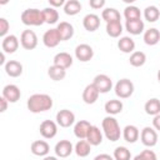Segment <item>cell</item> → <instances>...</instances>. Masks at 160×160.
I'll return each instance as SVG.
<instances>
[{"mask_svg":"<svg viewBox=\"0 0 160 160\" xmlns=\"http://www.w3.org/2000/svg\"><path fill=\"white\" fill-rule=\"evenodd\" d=\"M26 106L34 114L42 112L52 108V99L46 94H34L28 99Z\"/></svg>","mask_w":160,"mask_h":160,"instance_id":"obj_1","label":"cell"},{"mask_svg":"<svg viewBox=\"0 0 160 160\" xmlns=\"http://www.w3.org/2000/svg\"><path fill=\"white\" fill-rule=\"evenodd\" d=\"M21 22L28 26H40L45 22L44 12L38 9H26L21 12Z\"/></svg>","mask_w":160,"mask_h":160,"instance_id":"obj_2","label":"cell"},{"mask_svg":"<svg viewBox=\"0 0 160 160\" xmlns=\"http://www.w3.org/2000/svg\"><path fill=\"white\" fill-rule=\"evenodd\" d=\"M102 130L105 132V136L110 141H118L120 139V126L116 121V119L111 116H106L102 120Z\"/></svg>","mask_w":160,"mask_h":160,"instance_id":"obj_3","label":"cell"},{"mask_svg":"<svg viewBox=\"0 0 160 160\" xmlns=\"http://www.w3.org/2000/svg\"><path fill=\"white\" fill-rule=\"evenodd\" d=\"M134 92V84L129 79H121L115 85V94L120 99H128Z\"/></svg>","mask_w":160,"mask_h":160,"instance_id":"obj_4","label":"cell"},{"mask_svg":"<svg viewBox=\"0 0 160 160\" xmlns=\"http://www.w3.org/2000/svg\"><path fill=\"white\" fill-rule=\"evenodd\" d=\"M20 44L25 50H34L38 45V36L32 30H24L20 36Z\"/></svg>","mask_w":160,"mask_h":160,"instance_id":"obj_5","label":"cell"},{"mask_svg":"<svg viewBox=\"0 0 160 160\" xmlns=\"http://www.w3.org/2000/svg\"><path fill=\"white\" fill-rule=\"evenodd\" d=\"M92 84H94V86L99 90V92H101V94L109 92V91L111 90V86H112L111 79H110L108 75H105V74H99V75H96L95 79H94V81H92Z\"/></svg>","mask_w":160,"mask_h":160,"instance_id":"obj_6","label":"cell"},{"mask_svg":"<svg viewBox=\"0 0 160 160\" xmlns=\"http://www.w3.org/2000/svg\"><path fill=\"white\" fill-rule=\"evenodd\" d=\"M74 121H75V115L71 110L62 109L56 114V122L61 128H69L74 124Z\"/></svg>","mask_w":160,"mask_h":160,"instance_id":"obj_7","label":"cell"},{"mask_svg":"<svg viewBox=\"0 0 160 160\" xmlns=\"http://www.w3.org/2000/svg\"><path fill=\"white\" fill-rule=\"evenodd\" d=\"M140 138H141V142L148 146V148H151V146H155L156 142H158V134L156 131L152 129V128H144L141 130V134H140Z\"/></svg>","mask_w":160,"mask_h":160,"instance_id":"obj_8","label":"cell"},{"mask_svg":"<svg viewBox=\"0 0 160 160\" xmlns=\"http://www.w3.org/2000/svg\"><path fill=\"white\" fill-rule=\"evenodd\" d=\"M75 56L78 60L82 61V62H86V61H90L94 56V50L90 45L88 44H80L76 46L75 49Z\"/></svg>","mask_w":160,"mask_h":160,"instance_id":"obj_9","label":"cell"},{"mask_svg":"<svg viewBox=\"0 0 160 160\" xmlns=\"http://www.w3.org/2000/svg\"><path fill=\"white\" fill-rule=\"evenodd\" d=\"M39 130H40V134H41L42 138H45V139H52L56 135V132H58V126L51 120H44L40 124Z\"/></svg>","mask_w":160,"mask_h":160,"instance_id":"obj_10","label":"cell"},{"mask_svg":"<svg viewBox=\"0 0 160 160\" xmlns=\"http://www.w3.org/2000/svg\"><path fill=\"white\" fill-rule=\"evenodd\" d=\"M60 41H61V39H60V35L56 29L48 30L42 36V42L46 48H55V46H58V44Z\"/></svg>","mask_w":160,"mask_h":160,"instance_id":"obj_11","label":"cell"},{"mask_svg":"<svg viewBox=\"0 0 160 160\" xmlns=\"http://www.w3.org/2000/svg\"><path fill=\"white\" fill-rule=\"evenodd\" d=\"M2 96L9 102H16L20 99V96H21V91H20V89L16 85L10 84V85L4 86V89H2Z\"/></svg>","mask_w":160,"mask_h":160,"instance_id":"obj_12","label":"cell"},{"mask_svg":"<svg viewBox=\"0 0 160 160\" xmlns=\"http://www.w3.org/2000/svg\"><path fill=\"white\" fill-rule=\"evenodd\" d=\"M2 51L6 54H14L19 48V40L15 35H8L2 40Z\"/></svg>","mask_w":160,"mask_h":160,"instance_id":"obj_13","label":"cell"},{"mask_svg":"<svg viewBox=\"0 0 160 160\" xmlns=\"http://www.w3.org/2000/svg\"><path fill=\"white\" fill-rule=\"evenodd\" d=\"M99 94H100V92H99V90L94 86V84H89V85H86V88H85L84 91H82V100H84L85 104L91 105V104H94V102L98 100Z\"/></svg>","mask_w":160,"mask_h":160,"instance_id":"obj_14","label":"cell"},{"mask_svg":"<svg viewBox=\"0 0 160 160\" xmlns=\"http://www.w3.org/2000/svg\"><path fill=\"white\" fill-rule=\"evenodd\" d=\"M31 152L36 156H46L50 151V146L46 141L44 140H36V141H32L31 146Z\"/></svg>","mask_w":160,"mask_h":160,"instance_id":"obj_15","label":"cell"},{"mask_svg":"<svg viewBox=\"0 0 160 160\" xmlns=\"http://www.w3.org/2000/svg\"><path fill=\"white\" fill-rule=\"evenodd\" d=\"M56 30H58V32H59V35H60L61 41H66V40H69V39H71L72 35H74V28H72V25H71L70 22H68V21H61V22L58 25Z\"/></svg>","mask_w":160,"mask_h":160,"instance_id":"obj_16","label":"cell"},{"mask_svg":"<svg viewBox=\"0 0 160 160\" xmlns=\"http://www.w3.org/2000/svg\"><path fill=\"white\" fill-rule=\"evenodd\" d=\"M91 126H92V125H91L89 121H86V120H80V121H78L76 125L74 126V134H75V136L79 138L80 140L86 139L88 132H89V130L91 129Z\"/></svg>","mask_w":160,"mask_h":160,"instance_id":"obj_17","label":"cell"},{"mask_svg":"<svg viewBox=\"0 0 160 160\" xmlns=\"http://www.w3.org/2000/svg\"><path fill=\"white\" fill-rule=\"evenodd\" d=\"M72 152V144L69 140H60L55 145V154L59 158H68Z\"/></svg>","mask_w":160,"mask_h":160,"instance_id":"obj_18","label":"cell"},{"mask_svg":"<svg viewBox=\"0 0 160 160\" xmlns=\"http://www.w3.org/2000/svg\"><path fill=\"white\" fill-rule=\"evenodd\" d=\"M82 25H84L85 30L92 32V31L99 29V26H100V18L98 15H95V14H88L84 18V20H82Z\"/></svg>","mask_w":160,"mask_h":160,"instance_id":"obj_19","label":"cell"},{"mask_svg":"<svg viewBox=\"0 0 160 160\" xmlns=\"http://www.w3.org/2000/svg\"><path fill=\"white\" fill-rule=\"evenodd\" d=\"M54 65L59 66V68H62V69H68L72 65V58L70 54L68 52H59L54 56Z\"/></svg>","mask_w":160,"mask_h":160,"instance_id":"obj_20","label":"cell"},{"mask_svg":"<svg viewBox=\"0 0 160 160\" xmlns=\"http://www.w3.org/2000/svg\"><path fill=\"white\" fill-rule=\"evenodd\" d=\"M5 72L11 78H18L22 74V65L16 60H10L5 64Z\"/></svg>","mask_w":160,"mask_h":160,"instance_id":"obj_21","label":"cell"},{"mask_svg":"<svg viewBox=\"0 0 160 160\" xmlns=\"http://www.w3.org/2000/svg\"><path fill=\"white\" fill-rule=\"evenodd\" d=\"M86 141L90 145H94V146L100 145L102 142V134H101V131H100V129L98 126H91V129L88 132Z\"/></svg>","mask_w":160,"mask_h":160,"instance_id":"obj_22","label":"cell"},{"mask_svg":"<svg viewBox=\"0 0 160 160\" xmlns=\"http://www.w3.org/2000/svg\"><path fill=\"white\" fill-rule=\"evenodd\" d=\"M122 136H124L125 141L132 144L139 139V129L136 126H134V125H126L124 128Z\"/></svg>","mask_w":160,"mask_h":160,"instance_id":"obj_23","label":"cell"},{"mask_svg":"<svg viewBox=\"0 0 160 160\" xmlns=\"http://www.w3.org/2000/svg\"><path fill=\"white\" fill-rule=\"evenodd\" d=\"M144 41H145L146 45H150V46L156 45L160 41V32H159V30L155 29V28H151V29L146 30L145 34H144Z\"/></svg>","mask_w":160,"mask_h":160,"instance_id":"obj_24","label":"cell"},{"mask_svg":"<svg viewBox=\"0 0 160 160\" xmlns=\"http://www.w3.org/2000/svg\"><path fill=\"white\" fill-rule=\"evenodd\" d=\"M118 48L120 51L125 52V54H129V52H134V49H135V42L129 36H122L119 41H118Z\"/></svg>","mask_w":160,"mask_h":160,"instance_id":"obj_25","label":"cell"},{"mask_svg":"<svg viewBox=\"0 0 160 160\" xmlns=\"http://www.w3.org/2000/svg\"><path fill=\"white\" fill-rule=\"evenodd\" d=\"M125 28L128 30V32H130L131 35H139L144 30V21L140 20H131V21H126Z\"/></svg>","mask_w":160,"mask_h":160,"instance_id":"obj_26","label":"cell"},{"mask_svg":"<svg viewBox=\"0 0 160 160\" xmlns=\"http://www.w3.org/2000/svg\"><path fill=\"white\" fill-rule=\"evenodd\" d=\"M48 75L50 76L51 80L54 81H60L66 76V70L62 68H59L56 65H51L48 70Z\"/></svg>","mask_w":160,"mask_h":160,"instance_id":"obj_27","label":"cell"},{"mask_svg":"<svg viewBox=\"0 0 160 160\" xmlns=\"http://www.w3.org/2000/svg\"><path fill=\"white\" fill-rule=\"evenodd\" d=\"M101 18L108 22H114V21H120V12L114 9V8H108L105 10H102V14H101Z\"/></svg>","mask_w":160,"mask_h":160,"instance_id":"obj_28","label":"cell"},{"mask_svg":"<svg viewBox=\"0 0 160 160\" xmlns=\"http://www.w3.org/2000/svg\"><path fill=\"white\" fill-rule=\"evenodd\" d=\"M105 111L110 115H116L122 111V102L120 100H109L105 104Z\"/></svg>","mask_w":160,"mask_h":160,"instance_id":"obj_29","label":"cell"},{"mask_svg":"<svg viewBox=\"0 0 160 160\" xmlns=\"http://www.w3.org/2000/svg\"><path fill=\"white\" fill-rule=\"evenodd\" d=\"M145 112L148 114V115H152V116H155V115H158V114H160V101L158 100V99H150V100H148L146 102H145Z\"/></svg>","mask_w":160,"mask_h":160,"instance_id":"obj_30","label":"cell"},{"mask_svg":"<svg viewBox=\"0 0 160 160\" xmlns=\"http://www.w3.org/2000/svg\"><path fill=\"white\" fill-rule=\"evenodd\" d=\"M90 151H91V145L86 140H80V141L76 142V145H75V152H76L78 156L85 158V156H88L90 154Z\"/></svg>","mask_w":160,"mask_h":160,"instance_id":"obj_31","label":"cell"},{"mask_svg":"<svg viewBox=\"0 0 160 160\" xmlns=\"http://www.w3.org/2000/svg\"><path fill=\"white\" fill-rule=\"evenodd\" d=\"M81 10V4L78 0H69L64 5V11L66 15H76Z\"/></svg>","mask_w":160,"mask_h":160,"instance_id":"obj_32","label":"cell"},{"mask_svg":"<svg viewBox=\"0 0 160 160\" xmlns=\"http://www.w3.org/2000/svg\"><path fill=\"white\" fill-rule=\"evenodd\" d=\"M122 32V26L120 21H114V22H108L106 24V34L111 38H118Z\"/></svg>","mask_w":160,"mask_h":160,"instance_id":"obj_33","label":"cell"},{"mask_svg":"<svg viewBox=\"0 0 160 160\" xmlns=\"http://www.w3.org/2000/svg\"><path fill=\"white\" fill-rule=\"evenodd\" d=\"M130 64L135 68H140L145 64L146 61V55L142 52V51H134L131 55H130V59H129Z\"/></svg>","mask_w":160,"mask_h":160,"instance_id":"obj_34","label":"cell"},{"mask_svg":"<svg viewBox=\"0 0 160 160\" xmlns=\"http://www.w3.org/2000/svg\"><path fill=\"white\" fill-rule=\"evenodd\" d=\"M124 16H125L126 21H131V20H140V19H141L140 10H139L136 6H132V5H130V6L125 8Z\"/></svg>","mask_w":160,"mask_h":160,"instance_id":"obj_35","label":"cell"},{"mask_svg":"<svg viewBox=\"0 0 160 160\" xmlns=\"http://www.w3.org/2000/svg\"><path fill=\"white\" fill-rule=\"evenodd\" d=\"M144 16H145V19H146L149 22H155V21L160 18V11H159V9H158L156 6L150 5V6H148V8L145 9Z\"/></svg>","mask_w":160,"mask_h":160,"instance_id":"obj_36","label":"cell"},{"mask_svg":"<svg viewBox=\"0 0 160 160\" xmlns=\"http://www.w3.org/2000/svg\"><path fill=\"white\" fill-rule=\"evenodd\" d=\"M42 12L46 24H55L59 20V12L54 8H46L42 10Z\"/></svg>","mask_w":160,"mask_h":160,"instance_id":"obj_37","label":"cell"},{"mask_svg":"<svg viewBox=\"0 0 160 160\" xmlns=\"http://www.w3.org/2000/svg\"><path fill=\"white\" fill-rule=\"evenodd\" d=\"M114 159L115 160H130L131 154L125 146H119L114 151Z\"/></svg>","mask_w":160,"mask_h":160,"instance_id":"obj_38","label":"cell"},{"mask_svg":"<svg viewBox=\"0 0 160 160\" xmlns=\"http://www.w3.org/2000/svg\"><path fill=\"white\" fill-rule=\"evenodd\" d=\"M134 160H158L156 154L152 150H144L134 158Z\"/></svg>","mask_w":160,"mask_h":160,"instance_id":"obj_39","label":"cell"},{"mask_svg":"<svg viewBox=\"0 0 160 160\" xmlns=\"http://www.w3.org/2000/svg\"><path fill=\"white\" fill-rule=\"evenodd\" d=\"M10 24L5 18H0V36H5L6 32L9 31Z\"/></svg>","mask_w":160,"mask_h":160,"instance_id":"obj_40","label":"cell"},{"mask_svg":"<svg viewBox=\"0 0 160 160\" xmlns=\"http://www.w3.org/2000/svg\"><path fill=\"white\" fill-rule=\"evenodd\" d=\"M89 5L92 9H100V8H102L105 5V0H90Z\"/></svg>","mask_w":160,"mask_h":160,"instance_id":"obj_41","label":"cell"},{"mask_svg":"<svg viewBox=\"0 0 160 160\" xmlns=\"http://www.w3.org/2000/svg\"><path fill=\"white\" fill-rule=\"evenodd\" d=\"M8 100L4 98V96H1L0 98V112H4L6 109H8Z\"/></svg>","mask_w":160,"mask_h":160,"instance_id":"obj_42","label":"cell"},{"mask_svg":"<svg viewBox=\"0 0 160 160\" xmlns=\"http://www.w3.org/2000/svg\"><path fill=\"white\" fill-rule=\"evenodd\" d=\"M49 4H50V6H52L54 9H55V8H59V6H61V5H65L64 0H49Z\"/></svg>","mask_w":160,"mask_h":160,"instance_id":"obj_43","label":"cell"},{"mask_svg":"<svg viewBox=\"0 0 160 160\" xmlns=\"http://www.w3.org/2000/svg\"><path fill=\"white\" fill-rule=\"evenodd\" d=\"M152 125H154V128H155L156 130L160 131V114H158V115L154 116V119H152Z\"/></svg>","mask_w":160,"mask_h":160,"instance_id":"obj_44","label":"cell"},{"mask_svg":"<svg viewBox=\"0 0 160 160\" xmlns=\"http://www.w3.org/2000/svg\"><path fill=\"white\" fill-rule=\"evenodd\" d=\"M94 160H114V159L110 155H108V154H100V155L95 156Z\"/></svg>","mask_w":160,"mask_h":160,"instance_id":"obj_45","label":"cell"},{"mask_svg":"<svg viewBox=\"0 0 160 160\" xmlns=\"http://www.w3.org/2000/svg\"><path fill=\"white\" fill-rule=\"evenodd\" d=\"M4 62H5V54H4V51L0 54V65H4Z\"/></svg>","mask_w":160,"mask_h":160,"instance_id":"obj_46","label":"cell"},{"mask_svg":"<svg viewBox=\"0 0 160 160\" xmlns=\"http://www.w3.org/2000/svg\"><path fill=\"white\" fill-rule=\"evenodd\" d=\"M42 160H58L55 156H45Z\"/></svg>","mask_w":160,"mask_h":160,"instance_id":"obj_47","label":"cell"},{"mask_svg":"<svg viewBox=\"0 0 160 160\" xmlns=\"http://www.w3.org/2000/svg\"><path fill=\"white\" fill-rule=\"evenodd\" d=\"M158 81H159V82H160V70H159V71H158Z\"/></svg>","mask_w":160,"mask_h":160,"instance_id":"obj_48","label":"cell"}]
</instances>
